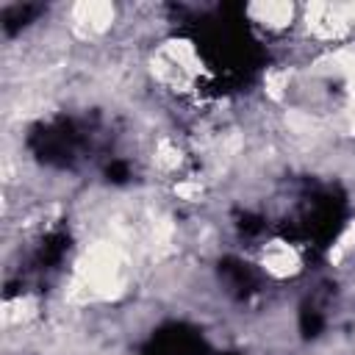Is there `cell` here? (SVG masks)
Instances as JSON below:
<instances>
[{
  "label": "cell",
  "mask_w": 355,
  "mask_h": 355,
  "mask_svg": "<svg viewBox=\"0 0 355 355\" xmlns=\"http://www.w3.org/2000/svg\"><path fill=\"white\" fill-rule=\"evenodd\" d=\"M250 14H255L258 22H263L269 28H283L286 22H291L294 6H286V3H258V6H250Z\"/></svg>",
  "instance_id": "obj_1"
},
{
  "label": "cell",
  "mask_w": 355,
  "mask_h": 355,
  "mask_svg": "<svg viewBox=\"0 0 355 355\" xmlns=\"http://www.w3.org/2000/svg\"><path fill=\"white\" fill-rule=\"evenodd\" d=\"M263 263H266V269L272 275L283 277V275H288L297 266V255H294V250H288V247L280 244V247H269V252L263 255Z\"/></svg>",
  "instance_id": "obj_2"
}]
</instances>
